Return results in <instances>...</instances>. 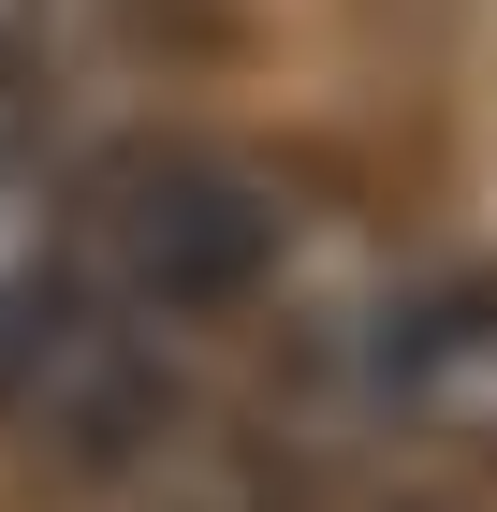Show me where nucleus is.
Returning a JSON list of instances; mask_svg holds the SVG:
<instances>
[{
  "label": "nucleus",
  "instance_id": "1",
  "mask_svg": "<svg viewBox=\"0 0 497 512\" xmlns=\"http://www.w3.org/2000/svg\"><path fill=\"white\" fill-rule=\"evenodd\" d=\"M293 278V191H278L249 147H205V132H147V147H103L74 191V293L132 337H220Z\"/></svg>",
  "mask_w": 497,
  "mask_h": 512
},
{
  "label": "nucleus",
  "instance_id": "2",
  "mask_svg": "<svg viewBox=\"0 0 497 512\" xmlns=\"http://www.w3.org/2000/svg\"><path fill=\"white\" fill-rule=\"evenodd\" d=\"M351 366H366V395H381L395 425H439V439H497V278H410V293H381L366 308V337H351Z\"/></svg>",
  "mask_w": 497,
  "mask_h": 512
},
{
  "label": "nucleus",
  "instance_id": "3",
  "mask_svg": "<svg viewBox=\"0 0 497 512\" xmlns=\"http://www.w3.org/2000/svg\"><path fill=\"white\" fill-rule=\"evenodd\" d=\"M307 512H483L468 483H337V498H307Z\"/></svg>",
  "mask_w": 497,
  "mask_h": 512
}]
</instances>
